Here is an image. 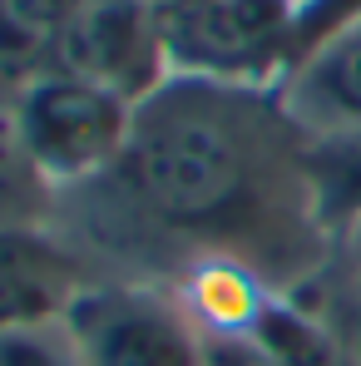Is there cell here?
<instances>
[{
    "label": "cell",
    "instance_id": "12",
    "mask_svg": "<svg viewBox=\"0 0 361 366\" xmlns=\"http://www.w3.org/2000/svg\"><path fill=\"white\" fill-rule=\"evenodd\" d=\"M55 218V188L40 179L20 124L10 109V94H0V228H30Z\"/></svg>",
    "mask_w": 361,
    "mask_h": 366
},
{
    "label": "cell",
    "instance_id": "7",
    "mask_svg": "<svg viewBox=\"0 0 361 366\" xmlns=\"http://www.w3.org/2000/svg\"><path fill=\"white\" fill-rule=\"evenodd\" d=\"M282 99L307 134L361 124V20L337 30L282 79Z\"/></svg>",
    "mask_w": 361,
    "mask_h": 366
},
{
    "label": "cell",
    "instance_id": "14",
    "mask_svg": "<svg viewBox=\"0 0 361 366\" xmlns=\"http://www.w3.org/2000/svg\"><path fill=\"white\" fill-rule=\"evenodd\" d=\"M208 366H277L257 337H208Z\"/></svg>",
    "mask_w": 361,
    "mask_h": 366
},
{
    "label": "cell",
    "instance_id": "15",
    "mask_svg": "<svg viewBox=\"0 0 361 366\" xmlns=\"http://www.w3.org/2000/svg\"><path fill=\"white\" fill-rule=\"evenodd\" d=\"M193 5H203V0H159L164 15H179V10H193Z\"/></svg>",
    "mask_w": 361,
    "mask_h": 366
},
{
    "label": "cell",
    "instance_id": "2",
    "mask_svg": "<svg viewBox=\"0 0 361 366\" xmlns=\"http://www.w3.org/2000/svg\"><path fill=\"white\" fill-rule=\"evenodd\" d=\"M10 109H15L20 139H25L40 179L60 198L119 164L139 104L94 79L45 69L10 94Z\"/></svg>",
    "mask_w": 361,
    "mask_h": 366
},
{
    "label": "cell",
    "instance_id": "11",
    "mask_svg": "<svg viewBox=\"0 0 361 366\" xmlns=\"http://www.w3.org/2000/svg\"><path fill=\"white\" fill-rule=\"evenodd\" d=\"M64 0H0V94H15L55 60Z\"/></svg>",
    "mask_w": 361,
    "mask_h": 366
},
{
    "label": "cell",
    "instance_id": "6",
    "mask_svg": "<svg viewBox=\"0 0 361 366\" xmlns=\"http://www.w3.org/2000/svg\"><path fill=\"white\" fill-rule=\"evenodd\" d=\"M94 282V267L50 223L0 228V337L60 322Z\"/></svg>",
    "mask_w": 361,
    "mask_h": 366
},
{
    "label": "cell",
    "instance_id": "5",
    "mask_svg": "<svg viewBox=\"0 0 361 366\" xmlns=\"http://www.w3.org/2000/svg\"><path fill=\"white\" fill-rule=\"evenodd\" d=\"M50 69L94 79L144 104L169 74V15L159 0H64Z\"/></svg>",
    "mask_w": 361,
    "mask_h": 366
},
{
    "label": "cell",
    "instance_id": "3",
    "mask_svg": "<svg viewBox=\"0 0 361 366\" xmlns=\"http://www.w3.org/2000/svg\"><path fill=\"white\" fill-rule=\"evenodd\" d=\"M307 0H203L169 15L174 74L223 84H282L297 64V25Z\"/></svg>",
    "mask_w": 361,
    "mask_h": 366
},
{
    "label": "cell",
    "instance_id": "10",
    "mask_svg": "<svg viewBox=\"0 0 361 366\" xmlns=\"http://www.w3.org/2000/svg\"><path fill=\"white\" fill-rule=\"evenodd\" d=\"M287 302H297L302 312H312L327 327L342 366H361V233H352V238H342L332 247L317 282L302 287Z\"/></svg>",
    "mask_w": 361,
    "mask_h": 366
},
{
    "label": "cell",
    "instance_id": "8",
    "mask_svg": "<svg viewBox=\"0 0 361 366\" xmlns=\"http://www.w3.org/2000/svg\"><path fill=\"white\" fill-rule=\"evenodd\" d=\"M179 302L198 322L203 337H257V327L267 322V312L282 302L252 267H242L233 257H208L193 262L174 282Z\"/></svg>",
    "mask_w": 361,
    "mask_h": 366
},
{
    "label": "cell",
    "instance_id": "13",
    "mask_svg": "<svg viewBox=\"0 0 361 366\" xmlns=\"http://www.w3.org/2000/svg\"><path fill=\"white\" fill-rule=\"evenodd\" d=\"M0 366H89L79 342L69 337V327L45 322V327H25V332H5L0 337Z\"/></svg>",
    "mask_w": 361,
    "mask_h": 366
},
{
    "label": "cell",
    "instance_id": "1",
    "mask_svg": "<svg viewBox=\"0 0 361 366\" xmlns=\"http://www.w3.org/2000/svg\"><path fill=\"white\" fill-rule=\"evenodd\" d=\"M50 228L94 277L159 287L233 257L277 297H297L332 257L307 188V129L282 84L198 74H169L134 109L119 164L60 193Z\"/></svg>",
    "mask_w": 361,
    "mask_h": 366
},
{
    "label": "cell",
    "instance_id": "4",
    "mask_svg": "<svg viewBox=\"0 0 361 366\" xmlns=\"http://www.w3.org/2000/svg\"><path fill=\"white\" fill-rule=\"evenodd\" d=\"M89 366H208V337L174 287L94 277L64 312Z\"/></svg>",
    "mask_w": 361,
    "mask_h": 366
},
{
    "label": "cell",
    "instance_id": "9",
    "mask_svg": "<svg viewBox=\"0 0 361 366\" xmlns=\"http://www.w3.org/2000/svg\"><path fill=\"white\" fill-rule=\"evenodd\" d=\"M307 188L332 247L361 233V124L307 134Z\"/></svg>",
    "mask_w": 361,
    "mask_h": 366
}]
</instances>
